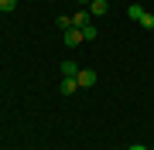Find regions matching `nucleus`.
Masks as SVG:
<instances>
[{
	"label": "nucleus",
	"instance_id": "nucleus-5",
	"mask_svg": "<svg viewBox=\"0 0 154 150\" xmlns=\"http://www.w3.org/2000/svg\"><path fill=\"white\" fill-rule=\"evenodd\" d=\"M75 89H79V82H75V78H69V75L62 78V96H72Z\"/></svg>",
	"mask_w": 154,
	"mask_h": 150
},
{
	"label": "nucleus",
	"instance_id": "nucleus-7",
	"mask_svg": "<svg viewBox=\"0 0 154 150\" xmlns=\"http://www.w3.org/2000/svg\"><path fill=\"white\" fill-rule=\"evenodd\" d=\"M127 17H130V21H140V17H144V7L140 4H130V7H127Z\"/></svg>",
	"mask_w": 154,
	"mask_h": 150
},
{
	"label": "nucleus",
	"instance_id": "nucleus-12",
	"mask_svg": "<svg viewBox=\"0 0 154 150\" xmlns=\"http://www.w3.org/2000/svg\"><path fill=\"white\" fill-rule=\"evenodd\" d=\"M127 150H147V147H144V143H134V147H127Z\"/></svg>",
	"mask_w": 154,
	"mask_h": 150
},
{
	"label": "nucleus",
	"instance_id": "nucleus-11",
	"mask_svg": "<svg viewBox=\"0 0 154 150\" xmlns=\"http://www.w3.org/2000/svg\"><path fill=\"white\" fill-rule=\"evenodd\" d=\"M58 28H62V31H69V28H72V17H69V14H62V17H58Z\"/></svg>",
	"mask_w": 154,
	"mask_h": 150
},
{
	"label": "nucleus",
	"instance_id": "nucleus-1",
	"mask_svg": "<svg viewBox=\"0 0 154 150\" xmlns=\"http://www.w3.org/2000/svg\"><path fill=\"white\" fill-rule=\"evenodd\" d=\"M75 82H79V89H89V85H96V72L93 68H79Z\"/></svg>",
	"mask_w": 154,
	"mask_h": 150
},
{
	"label": "nucleus",
	"instance_id": "nucleus-2",
	"mask_svg": "<svg viewBox=\"0 0 154 150\" xmlns=\"http://www.w3.org/2000/svg\"><path fill=\"white\" fill-rule=\"evenodd\" d=\"M106 10H110L106 0H89V14H93V17H106Z\"/></svg>",
	"mask_w": 154,
	"mask_h": 150
},
{
	"label": "nucleus",
	"instance_id": "nucleus-8",
	"mask_svg": "<svg viewBox=\"0 0 154 150\" xmlns=\"http://www.w3.org/2000/svg\"><path fill=\"white\" fill-rule=\"evenodd\" d=\"M140 28H147V31H154V14H147V10H144V17H140Z\"/></svg>",
	"mask_w": 154,
	"mask_h": 150
},
{
	"label": "nucleus",
	"instance_id": "nucleus-9",
	"mask_svg": "<svg viewBox=\"0 0 154 150\" xmlns=\"http://www.w3.org/2000/svg\"><path fill=\"white\" fill-rule=\"evenodd\" d=\"M79 31H82V41H96V28L93 24H86V28H79Z\"/></svg>",
	"mask_w": 154,
	"mask_h": 150
},
{
	"label": "nucleus",
	"instance_id": "nucleus-10",
	"mask_svg": "<svg viewBox=\"0 0 154 150\" xmlns=\"http://www.w3.org/2000/svg\"><path fill=\"white\" fill-rule=\"evenodd\" d=\"M0 10H7V14L17 10V0H0Z\"/></svg>",
	"mask_w": 154,
	"mask_h": 150
},
{
	"label": "nucleus",
	"instance_id": "nucleus-4",
	"mask_svg": "<svg viewBox=\"0 0 154 150\" xmlns=\"http://www.w3.org/2000/svg\"><path fill=\"white\" fill-rule=\"evenodd\" d=\"M89 17H93L89 10H79V14H72V28H86V24H89Z\"/></svg>",
	"mask_w": 154,
	"mask_h": 150
},
{
	"label": "nucleus",
	"instance_id": "nucleus-6",
	"mask_svg": "<svg viewBox=\"0 0 154 150\" xmlns=\"http://www.w3.org/2000/svg\"><path fill=\"white\" fill-rule=\"evenodd\" d=\"M62 75L75 78V75H79V65H75V61H62Z\"/></svg>",
	"mask_w": 154,
	"mask_h": 150
},
{
	"label": "nucleus",
	"instance_id": "nucleus-3",
	"mask_svg": "<svg viewBox=\"0 0 154 150\" xmlns=\"http://www.w3.org/2000/svg\"><path fill=\"white\" fill-rule=\"evenodd\" d=\"M65 45H69V48L82 45V31H79V28H69V31H65Z\"/></svg>",
	"mask_w": 154,
	"mask_h": 150
}]
</instances>
